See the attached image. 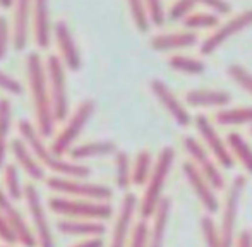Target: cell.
I'll return each mask as SVG.
<instances>
[{
  "label": "cell",
  "mask_w": 252,
  "mask_h": 247,
  "mask_svg": "<svg viewBox=\"0 0 252 247\" xmlns=\"http://www.w3.org/2000/svg\"><path fill=\"white\" fill-rule=\"evenodd\" d=\"M26 76L30 88L31 103L34 112V125L45 139H50L55 132V115H53L50 90L45 61L38 52H31L26 57Z\"/></svg>",
  "instance_id": "obj_1"
},
{
  "label": "cell",
  "mask_w": 252,
  "mask_h": 247,
  "mask_svg": "<svg viewBox=\"0 0 252 247\" xmlns=\"http://www.w3.org/2000/svg\"><path fill=\"white\" fill-rule=\"evenodd\" d=\"M196 9V2L194 0H177L170 9V21H184L186 17H189L192 14V10Z\"/></svg>",
  "instance_id": "obj_39"
},
{
  "label": "cell",
  "mask_w": 252,
  "mask_h": 247,
  "mask_svg": "<svg viewBox=\"0 0 252 247\" xmlns=\"http://www.w3.org/2000/svg\"><path fill=\"white\" fill-rule=\"evenodd\" d=\"M201 230L206 247H226L225 241L221 237V232H220V227L215 223V220L209 215L201 218Z\"/></svg>",
  "instance_id": "obj_34"
},
{
  "label": "cell",
  "mask_w": 252,
  "mask_h": 247,
  "mask_svg": "<svg viewBox=\"0 0 252 247\" xmlns=\"http://www.w3.org/2000/svg\"><path fill=\"white\" fill-rule=\"evenodd\" d=\"M3 189L12 203H19L24 199V185L21 181V170L16 163H5L3 167Z\"/></svg>",
  "instance_id": "obj_27"
},
{
  "label": "cell",
  "mask_w": 252,
  "mask_h": 247,
  "mask_svg": "<svg viewBox=\"0 0 252 247\" xmlns=\"http://www.w3.org/2000/svg\"><path fill=\"white\" fill-rule=\"evenodd\" d=\"M55 228L62 235L74 237L77 241H88V239H100L105 234L106 227L103 221L93 220H69V218H60L55 223Z\"/></svg>",
  "instance_id": "obj_20"
},
{
  "label": "cell",
  "mask_w": 252,
  "mask_h": 247,
  "mask_svg": "<svg viewBox=\"0 0 252 247\" xmlns=\"http://www.w3.org/2000/svg\"><path fill=\"white\" fill-rule=\"evenodd\" d=\"M31 7H33V40L40 50H47L53 36L50 0H31Z\"/></svg>",
  "instance_id": "obj_19"
},
{
  "label": "cell",
  "mask_w": 252,
  "mask_h": 247,
  "mask_svg": "<svg viewBox=\"0 0 252 247\" xmlns=\"http://www.w3.org/2000/svg\"><path fill=\"white\" fill-rule=\"evenodd\" d=\"M5 213H7V216H9L14 232H16L17 244H21L23 247H38V241H36V235H34V230H33V227L26 221L24 215L21 213L16 206H12L10 210H7Z\"/></svg>",
  "instance_id": "obj_26"
},
{
  "label": "cell",
  "mask_w": 252,
  "mask_h": 247,
  "mask_svg": "<svg viewBox=\"0 0 252 247\" xmlns=\"http://www.w3.org/2000/svg\"><path fill=\"white\" fill-rule=\"evenodd\" d=\"M119 151L117 144L110 139H96V141H88V143H81L70 150V153L67 154L69 160L81 163V161L93 160V158H103L115 154Z\"/></svg>",
  "instance_id": "obj_21"
},
{
  "label": "cell",
  "mask_w": 252,
  "mask_h": 247,
  "mask_svg": "<svg viewBox=\"0 0 252 247\" xmlns=\"http://www.w3.org/2000/svg\"><path fill=\"white\" fill-rule=\"evenodd\" d=\"M144 5H146L150 23L155 24V26H163L166 16H165V9H163L161 0H144Z\"/></svg>",
  "instance_id": "obj_40"
},
{
  "label": "cell",
  "mask_w": 252,
  "mask_h": 247,
  "mask_svg": "<svg viewBox=\"0 0 252 247\" xmlns=\"http://www.w3.org/2000/svg\"><path fill=\"white\" fill-rule=\"evenodd\" d=\"M12 45V26L5 16H0V61L7 57Z\"/></svg>",
  "instance_id": "obj_38"
},
{
  "label": "cell",
  "mask_w": 252,
  "mask_h": 247,
  "mask_svg": "<svg viewBox=\"0 0 252 247\" xmlns=\"http://www.w3.org/2000/svg\"><path fill=\"white\" fill-rule=\"evenodd\" d=\"M150 90H151L153 96L161 103V107L172 115V119L179 124L180 127H187L192 122V117H190V114L187 112V108L182 105V101L175 96V93H173L161 79H151Z\"/></svg>",
  "instance_id": "obj_17"
},
{
  "label": "cell",
  "mask_w": 252,
  "mask_h": 247,
  "mask_svg": "<svg viewBox=\"0 0 252 247\" xmlns=\"http://www.w3.org/2000/svg\"><path fill=\"white\" fill-rule=\"evenodd\" d=\"M127 5H129L130 17L134 21V26L137 28V31L141 33H146L150 30V17L146 12V5H144V0H127Z\"/></svg>",
  "instance_id": "obj_35"
},
{
  "label": "cell",
  "mask_w": 252,
  "mask_h": 247,
  "mask_svg": "<svg viewBox=\"0 0 252 247\" xmlns=\"http://www.w3.org/2000/svg\"><path fill=\"white\" fill-rule=\"evenodd\" d=\"M247 179L246 175H237L233 177L232 184L226 190L225 204L221 211V221H220V232L225 241L226 247L235 246V227H237V215H239V206L242 194L246 190Z\"/></svg>",
  "instance_id": "obj_9"
},
{
  "label": "cell",
  "mask_w": 252,
  "mask_h": 247,
  "mask_svg": "<svg viewBox=\"0 0 252 247\" xmlns=\"http://www.w3.org/2000/svg\"><path fill=\"white\" fill-rule=\"evenodd\" d=\"M53 40H55L57 50H59V59L65 65V69L72 70V72L79 70L83 65V59H81V52L74 40L72 31L65 21L60 19L53 24Z\"/></svg>",
  "instance_id": "obj_14"
},
{
  "label": "cell",
  "mask_w": 252,
  "mask_h": 247,
  "mask_svg": "<svg viewBox=\"0 0 252 247\" xmlns=\"http://www.w3.org/2000/svg\"><path fill=\"white\" fill-rule=\"evenodd\" d=\"M170 208L172 203L170 199H163L159 203L156 213L153 215V223L150 227V247H165L166 228H168L170 220Z\"/></svg>",
  "instance_id": "obj_24"
},
{
  "label": "cell",
  "mask_w": 252,
  "mask_h": 247,
  "mask_svg": "<svg viewBox=\"0 0 252 247\" xmlns=\"http://www.w3.org/2000/svg\"><path fill=\"white\" fill-rule=\"evenodd\" d=\"M48 211L60 218L69 220H93L105 221L113 215V208L105 201L77 199V197H65L53 194L47 204Z\"/></svg>",
  "instance_id": "obj_4"
},
{
  "label": "cell",
  "mask_w": 252,
  "mask_h": 247,
  "mask_svg": "<svg viewBox=\"0 0 252 247\" xmlns=\"http://www.w3.org/2000/svg\"><path fill=\"white\" fill-rule=\"evenodd\" d=\"M19 129V137L31 148L34 156L38 158L43 168L47 172H52L57 177H77V179H88L91 175V168L83 163L69 160L65 156H59L53 153L50 144H47V139L40 134L33 122L30 121H19L17 124Z\"/></svg>",
  "instance_id": "obj_2"
},
{
  "label": "cell",
  "mask_w": 252,
  "mask_h": 247,
  "mask_svg": "<svg viewBox=\"0 0 252 247\" xmlns=\"http://www.w3.org/2000/svg\"><path fill=\"white\" fill-rule=\"evenodd\" d=\"M194 122H196V127H197V130H199L201 137L204 139V146L208 148V151L213 154V158H215L223 168H233V165H235L233 160H235V158H233L226 141H223V137L218 134L215 125L209 122V119L204 117V115H197V117L194 119Z\"/></svg>",
  "instance_id": "obj_12"
},
{
  "label": "cell",
  "mask_w": 252,
  "mask_h": 247,
  "mask_svg": "<svg viewBox=\"0 0 252 247\" xmlns=\"http://www.w3.org/2000/svg\"><path fill=\"white\" fill-rule=\"evenodd\" d=\"M12 129V103L9 98H0V168L5 167L7 153L10 150Z\"/></svg>",
  "instance_id": "obj_25"
},
{
  "label": "cell",
  "mask_w": 252,
  "mask_h": 247,
  "mask_svg": "<svg viewBox=\"0 0 252 247\" xmlns=\"http://www.w3.org/2000/svg\"><path fill=\"white\" fill-rule=\"evenodd\" d=\"M0 247H14V246H0Z\"/></svg>",
  "instance_id": "obj_48"
},
{
  "label": "cell",
  "mask_w": 252,
  "mask_h": 247,
  "mask_svg": "<svg viewBox=\"0 0 252 247\" xmlns=\"http://www.w3.org/2000/svg\"><path fill=\"white\" fill-rule=\"evenodd\" d=\"M127 247H150V225H148V220L141 218L139 221H136Z\"/></svg>",
  "instance_id": "obj_37"
},
{
  "label": "cell",
  "mask_w": 252,
  "mask_h": 247,
  "mask_svg": "<svg viewBox=\"0 0 252 247\" xmlns=\"http://www.w3.org/2000/svg\"><path fill=\"white\" fill-rule=\"evenodd\" d=\"M173 161H175V150L172 146H165L159 151L158 158H156L153 174L150 181L146 182V189H144V194L139 201V213L141 218H144V220L153 218L159 203L165 199L163 197V189H165L166 179H168L170 172H172Z\"/></svg>",
  "instance_id": "obj_3"
},
{
  "label": "cell",
  "mask_w": 252,
  "mask_h": 247,
  "mask_svg": "<svg viewBox=\"0 0 252 247\" xmlns=\"http://www.w3.org/2000/svg\"><path fill=\"white\" fill-rule=\"evenodd\" d=\"M226 72H228L230 79H232L233 83H237L244 91H247L252 96V72L251 70H247L246 67L239 65V63H232V65H228Z\"/></svg>",
  "instance_id": "obj_36"
},
{
  "label": "cell",
  "mask_w": 252,
  "mask_h": 247,
  "mask_svg": "<svg viewBox=\"0 0 252 247\" xmlns=\"http://www.w3.org/2000/svg\"><path fill=\"white\" fill-rule=\"evenodd\" d=\"M14 3H16V0H0V7L2 9H12Z\"/></svg>",
  "instance_id": "obj_47"
},
{
  "label": "cell",
  "mask_w": 252,
  "mask_h": 247,
  "mask_svg": "<svg viewBox=\"0 0 252 247\" xmlns=\"http://www.w3.org/2000/svg\"><path fill=\"white\" fill-rule=\"evenodd\" d=\"M0 241L5 246L17 244L16 232H14L12 225H10V220H9V216H7V213L2 210H0Z\"/></svg>",
  "instance_id": "obj_41"
},
{
  "label": "cell",
  "mask_w": 252,
  "mask_h": 247,
  "mask_svg": "<svg viewBox=\"0 0 252 247\" xmlns=\"http://www.w3.org/2000/svg\"><path fill=\"white\" fill-rule=\"evenodd\" d=\"M194 2L201 3L204 7H209L216 14H230V10H232V5L226 0H194Z\"/></svg>",
  "instance_id": "obj_43"
},
{
  "label": "cell",
  "mask_w": 252,
  "mask_h": 247,
  "mask_svg": "<svg viewBox=\"0 0 252 247\" xmlns=\"http://www.w3.org/2000/svg\"><path fill=\"white\" fill-rule=\"evenodd\" d=\"M0 90H2L3 93L19 96V94H23V84H21L19 79H16L14 76L3 72V70L0 69Z\"/></svg>",
  "instance_id": "obj_42"
},
{
  "label": "cell",
  "mask_w": 252,
  "mask_h": 247,
  "mask_svg": "<svg viewBox=\"0 0 252 247\" xmlns=\"http://www.w3.org/2000/svg\"><path fill=\"white\" fill-rule=\"evenodd\" d=\"M216 122L221 125H252V107L223 108L216 114Z\"/></svg>",
  "instance_id": "obj_31"
},
{
  "label": "cell",
  "mask_w": 252,
  "mask_h": 247,
  "mask_svg": "<svg viewBox=\"0 0 252 247\" xmlns=\"http://www.w3.org/2000/svg\"><path fill=\"white\" fill-rule=\"evenodd\" d=\"M12 47L16 52L26 50L33 36V7L31 0H16L12 7Z\"/></svg>",
  "instance_id": "obj_15"
},
{
  "label": "cell",
  "mask_w": 252,
  "mask_h": 247,
  "mask_svg": "<svg viewBox=\"0 0 252 247\" xmlns=\"http://www.w3.org/2000/svg\"><path fill=\"white\" fill-rule=\"evenodd\" d=\"M47 187L57 196L77 197V199H91V201H105L110 203L113 197V190L105 184L90 182L86 179L77 177H57L52 175L47 181Z\"/></svg>",
  "instance_id": "obj_6"
},
{
  "label": "cell",
  "mask_w": 252,
  "mask_h": 247,
  "mask_svg": "<svg viewBox=\"0 0 252 247\" xmlns=\"http://www.w3.org/2000/svg\"><path fill=\"white\" fill-rule=\"evenodd\" d=\"M249 26H252V9H247V10H244V12L237 14V16H233L230 21H226L225 24L216 28V30L201 43V54L202 55L215 54L226 40H230L233 34L240 33V31H244Z\"/></svg>",
  "instance_id": "obj_13"
},
{
  "label": "cell",
  "mask_w": 252,
  "mask_h": 247,
  "mask_svg": "<svg viewBox=\"0 0 252 247\" xmlns=\"http://www.w3.org/2000/svg\"><path fill=\"white\" fill-rule=\"evenodd\" d=\"M94 110H96V103L91 98H86L70 112L67 121L63 122L62 129L52 139L50 148L53 153H57L59 156H65V154L70 153V150L76 146V141L79 139L86 124L94 115Z\"/></svg>",
  "instance_id": "obj_5"
},
{
  "label": "cell",
  "mask_w": 252,
  "mask_h": 247,
  "mask_svg": "<svg viewBox=\"0 0 252 247\" xmlns=\"http://www.w3.org/2000/svg\"><path fill=\"white\" fill-rule=\"evenodd\" d=\"M184 148H186V151L189 153L190 161L199 168L201 174L209 181V184L215 187L216 190L223 189V187H225V179H223V174L220 172L215 160L209 156L208 148H206L204 144H201L199 141L192 136L184 137Z\"/></svg>",
  "instance_id": "obj_11"
},
{
  "label": "cell",
  "mask_w": 252,
  "mask_h": 247,
  "mask_svg": "<svg viewBox=\"0 0 252 247\" xmlns=\"http://www.w3.org/2000/svg\"><path fill=\"white\" fill-rule=\"evenodd\" d=\"M12 206H14L12 199H10V197L7 196L5 189H3V185H0V210L7 211V210H10Z\"/></svg>",
  "instance_id": "obj_45"
},
{
  "label": "cell",
  "mask_w": 252,
  "mask_h": 247,
  "mask_svg": "<svg viewBox=\"0 0 252 247\" xmlns=\"http://www.w3.org/2000/svg\"><path fill=\"white\" fill-rule=\"evenodd\" d=\"M155 158L148 150H141L132 161V185H146L150 181L153 168H155Z\"/></svg>",
  "instance_id": "obj_28"
},
{
  "label": "cell",
  "mask_w": 252,
  "mask_h": 247,
  "mask_svg": "<svg viewBox=\"0 0 252 247\" xmlns=\"http://www.w3.org/2000/svg\"><path fill=\"white\" fill-rule=\"evenodd\" d=\"M168 65L177 72L190 74V76H199L206 70V63L199 59L187 57V55H173L170 57Z\"/></svg>",
  "instance_id": "obj_32"
},
{
  "label": "cell",
  "mask_w": 252,
  "mask_h": 247,
  "mask_svg": "<svg viewBox=\"0 0 252 247\" xmlns=\"http://www.w3.org/2000/svg\"><path fill=\"white\" fill-rule=\"evenodd\" d=\"M197 43V34L192 31H180V33H165L156 34L150 40V45L156 52H172L190 48Z\"/></svg>",
  "instance_id": "obj_22"
},
{
  "label": "cell",
  "mask_w": 252,
  "mask_h": 247,
  "mask_svg": "<svg viewBox=\"0 0 252 247\" xmlns=\"http://www.w3.org/2000/svg\"><path fill=\"white\" fill-rule=\"evenodd\" d=\"M233 247H252V234L249 230H244L235 239V246Z\"/></svg>",
  "instance_id": "obj_44"
},
{
  "label": "cell",
  "mask_w": 252,
  "mask_h": 247,
  "mask_svg": "<svg viewBox=\"0 0 252 247\" xmlns=\"http://www.w3.org/2000/svg\"><path fill=\"white\" fill-rule=\"evenodd\" d=\"M220 19L216 12H192L189 17L184 19V26L187 30H211L218 28Z\"/></svg>",
  "instance_id": "obj_33"
},
{
  "label": "cell",
  "mask_w": 252,
  "mask_h": 247,
  "mask_svg": "<svg viewBox=\"0 0 252 247\" xmlns=\"http://www.w3.org/2000/svg\"><path fill=\"white\" fill-rule=\"evenodd\" d=\"M115 160V184L120 190H127L132 185V161L126 151H117Z\"/></svg>",
  "instance_id": "obj_30"
},
{
  "label": "cell",
  "mask_w": 252,
  "mask_h": 247,
  "mask_svg": "<svg viewBox=\"0 0 252 247\" xmlns=\"http://www.w3.org/2000/svg\"><path fill=\"white\" fill-rule=\"evenodd\" d=\"M10 153L14 156V163L19 167L21 172L28 175L33 182L38 181H47V170L43 168V165L38 161V158L34 156V153L31 151V148L24 143L21 137H14L10 141Z\"/></svg>",
  "instance_id": "obj_18"
},
{
  "label": "cell",
  "mask_w": 252,
  "mask_h": 247,
  "mask_svg": "<svg viewBox=\"0 0 252 247\" xmlns=\"http://www.w3.org/2000/svg\"><path fill=\"white\" fill-rule=\"evenodd\" d=\"M226 144L232 151L233 158L242 163V167L247 170V174L252 175V148L251 144L240 136L239 132H230L226 136Z\"/></svg>",
  "instance_id": "obj_29"
},
{
  "label": "cell",
  "mask_w": 252,
  "mask_h": 247,
  "mask_svg": "<svg viewBox=\"0 0 252 247\" xmlns=\"http://www.w3.org/2000/svg\"><path fill=\"white\" fill-rule=\"evenodd\" d=\"M251 132H252V125H251Z\"/></svg>",
  "instance_id": "obj_49"
},
{
  "label": "cell",
  "mask_w": 252,
  "mask_h": 247,
  "mask_svg": "<svg viewBox=\"0 0 252 247\" xmlns=\"http://www.w3.org/2000/svg\"><path fill=\"white\" fill-rule=\"evenodd\" d=\"M48 77V90H50L53 115L57 122H65L70 115L69 91H67V74L65 65L59 59V55H48L45 59Z\"/></svg>",
  "instance_id": "obj_7"
},
{
  "label": "cell",
  "mask_w": 252,
  "mask_h": 247,
  "mask_svg": "<svg viewBox=\"0 0 252 247\" xmlns=\"http://www.w3.org/2000/svg\"><path fill=\"white\" fill-rule=\"evenodd\" d=\"M70 247H105L103 244V239H88V241H77L76 244H72Z\"/></svg>",
  "instance_id": "obj_46"
},
{
  "label": "cell",
  "mask_w": 252,
  "mask_h": 247,
  "mask_svg": "<svg viewBox=\"0 0 252 247\" xmlns=\"http://www.w3.org/2000/svg\"><path fill=\"white\" fill-rule=\"evenodd\" d=\"M24 203H26L28 213L31 216V227L36 235L38 247H55V239H53L52 225L48 220L47 208H45L41 196L38 189L33 184L24 185Z\"/></svg>",
  "instance_id": "obj_8"
},
{
  "label": "cell",
  "mask_w": 252,
  "mask_h": 247,
  "mask_svg": "<svg viewBox=\"0 0 252 247\" xmlns=\"http://www.w3.org/2000/svg\"><path fill=\"white\" fill-rule=\"evenodd\" d=\"M232 101V94L221 90H190L186 94L189 107H226Z\"/></svg>",
  "instance_id": "obj_23"
},
{
  "label": "cell",
  "mask_w": 252,
  "mask_h": 247,
  "mask_svg": "<svg viewBox=\"0 0 252 247\" xmlns=\"http://www.w3.org/2000/svg\"><path fill=\"white\" fill-rule=\"evenodd\" d=\"M139 211V199L136 194L126 192L120 203L119 213H117L115 223H113V230L110 235V244L108 247H127L130 241V235L134 230V218L136 213Z\"/></svg>",
  "instance_id": "obj_10"
},
{
  "label": "cell",
  "mask_w": 252,
  "mask_h": 247,
  "mask_svg": "<svg viewBox=\"0 0 252 247\" xmlns=\"http://www.w3.org/2000/svg\"><path fill=\"white\" fill-rule=\"evenodd\" d=\"M184 175H186L187 182L192 187L194 194L197 196V199L201 201L202 208L208 211L209 215L218 213L220 210V201L216 196V189L209 184V181L201 174V170L192 163V161H186L182 165Z\"/></svg>",
  "instance_id": "obj_16"
}]
</instances>
